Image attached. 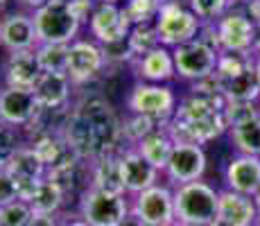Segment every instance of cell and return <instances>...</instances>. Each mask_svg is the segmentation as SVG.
Wrapping results in <instances>:
<instances>
[{"mask_svg":"<svg viewBox=\"0 0 260 226\" xmlns=\"http://www.w3.org/2000/svg\"><path fill=\"white\" fill-rule=\"evenodd\" d=\"M61 134L79 158L100 160L118 154L122 124L111 104L102 98H84L63 120Z\"/></svg>","mask_w":260,"mask_h":226,"instance_id":"obj_1","label":"cell"},{"mask_svg":"<svg viewBox=\"0 0 260 226\" xmlns=\"http://www.w3.org/2000/svg\"><path fill=\"white\" fill-rule=\"evenodd\" d=\"M217 90L229 102H258L260 84L253 57L249 52H219V61L215 68Z\"/></svg>","mask_w":260,"mask_h":226,"instance_id":"obj_2","label":"cell"},{"mask_svg":"<svg viewBox=\"0 0 260 226\" xmlns=\"http://www.w3.org/2000/svg\"><path fill=\"white\" fill-rule=\"evenodd\" d=\"M219 192L206 181H188L174 190L177 219L188 226H211L217 217Z\"/></svg>","mask_w":260,"mask_h":226,"instance_id":"obj_3","label":"cell"},{"mask_svg":"<svg viewBox=\"0 0 260 226\" xmlns=\"http://www.w3.org/2000/svg\"><path fill=\"white\" fill-rule=\"evenodd\" d=\"M39 43H63L71 45L79 29L82 18L77 16L71 0H48L34 12Z\"/></svg>","mask_w":260,"mask_h":226,"instance_id":"obj_4","label":"cell"},{"mask_svg":"<svg viewBox=\"0 0 260 226\" xmlns=\"http://www.w3.org/2000/svg\"><path fill=\"white\" fill-rule=\"evenodd\" d=\"M79 217L91 226H120L129 217V204L124 195L86 188L79 199Z\"/></svg>","mask_w":260,"mask_h":226,"instance_id":"obj_5","label":"cell"},{"mask_svg":"<svg viewBox=\"0 0 260 226\" xmlns=\"http://www.w3.org/2000/svg\"><path fill=\"white\" fill-rule=\"evenodd\" d=\"M199 29H202V18L192 12L186 9L177 3V0H170V3H161L156 16V32H158V41L163 45H177L188 43L192 39H197Z\"/></svg>","mask_w":260,"mask_h":226,"instance_id":"obj_6","label":"cell"},{"mask_svg":"<svg viewBox=\"0 0 260 226\" xmlns=\"http://www.w3.org/2000/svg\"><path fill=\"white\" fill-rule=\"evenodd\" d=\"M174 57V68L181 75L183 79H190V82H199V79L211 77L217 68L219 61V52L208 45L202 39H192L188 43H181L174 48L172 52Z\"/></svg>","mask_w":260,"mask_h":226,"instance_id":"obj_7","label":"cell"},{"mask_svg":"<svg viewBox=\"0 0 260 226\" xmlns=\"http://www.w3.org/2000/svg\"><path fill=\"white\" fill-rule=\"evenodd\" d=\"M132 215H136L145 226H168L177 222L174 190H170V185L156 183L138 192L132 206Z\"/></svg>","mask_w":260,"mask_h":226,"instance_id":"obj_8","label":"cell"},{"mask_svg":"<svg viewBox=\"0 0 260 226\" xmlns=\"http://www.w3.org/2000/svg\"><path fill=\"white\" fill-rule=\"evenodd\" d=\"M217 41L222 52H251L256 23L244 14V9H231L215 21Z\"/></svg>","mask_w":260,"mask_h":226,"instance_id":"obj_9","label":"cell"},{"mask_svg":"<svg viewBox=\"0 0 260 226\" xmlns=\"http://www.w3.org/2000/svg\"><path fill=\"white\" fill-rule=\"evenodd\" d=\"M129 109L134 113L149 115L158 122H168L174 115V93L168 86H154V84H136L127 100Z\"/></svg>","mask_w":260,"mask_h":226,"instance_id":"obj_10","label":"cell"},{"mask_svg":"<svg viewBox=\"0 0 260 226\" xmlns=\"http://www.w3.org/2000/svg\"><path fill=\"white\" fill-rule=\"evenodd\" d=\"M206 172V152L199 143H174L166 174L172 183L181 185L199 181Z\"/></svg>","mask_w":260,"mask_h":226,"instance_id":"obj_11","label":"cell"},{"mask_svg":"<svg viewBox=\"0 0 260 226\" xmlns=\"http://www.w3.org/2000/svg\"><path fill=\"white\" fill-rule=\"evenodd\" d=\"M129 21L127 12L113 3H100L91 14V32L100 43H120L129 37Z\"/></svg>","mask_w":260,"mask_h":226,"instance_id":"obj_12","label":"cell"},{"mask_svg":"<svg viewBox=\"0 0 260 226\" xmlns=\"http://www.w3.org/2000/svg\"><path fill=\"white\" fill-rule=\"evenodd\" d=\"M258 215L256 199L226 188L219 192L217 217L211 226H256Z\"/></svg>","mask_w":260,"mask_h":226,"instance_id":"obj_13","label":"cell"},{"mask_svg":"<svg viewBox=\"0 0 260 226\" xmlns=\"http://www.w3.org/2000/svg\"><path fill=\"white\" fill-rule=\"evenodd\" d=\"M39 111H41V107H39L32 90L14 86L0 90V120L3 122L12 124V127H21V124L32 122Z\"/></svg>","mask_w":260,"mask_h":226,"instance_id":"obj_14","label":"cell"},{"mask_svg":"<svg viewBox=\"0 0 260 226\" xmlns=\"http://www.w3.org/2000/svg\"><path fill=\"white\" fill-rule=\"evenodd\" d=\"M104 66V50L88 41H73L68 45V79L73 84H84L98 77Z\"/></svg>","mask_w":260,"mask_h":226,"instance_id":"obj_15","label":"cell"},{"mask_svg":"<svg viewBox=\"0 0 260 226\" xmlns=\"http://www.w3.org/2000/svg\"><path fill=\"white\" fill-rule=\"evenodd\" d=\"M120 168H122V181H124V190L127 192L138 195L143 190L156 185L158 170L136 147L120 154Z\"/></svg>","mask_w":260,"mask_h":226,"instance_id":"obj_16","label":"cell"},{"mask_svg":"<svg viewBox=\"0 0 260 226\" xmlns=\"http://www.w3.org/2000/svg\"><path fill=\"white\" fill-rule=\"evenodd\" d=\"M224 181H226L229 190L253 197L260 190V156L238 154L236 158L229 160L226 170H224Z\"/></svg>","mask_w":260,"mask_h":226,"instance_id":"obj_17","label":"cell"},{"mask_svg":"<svg viewBox=\"0 0 260 226\" xmlns=\"http://www.w3.org/2000/svg\"><path fill=\"white\" fill-rule=\"evenodd\" d=\"M0 43L9 52H21V50H34L39 45L34 18L27 14H9L0 21Z\"/></svg>","mask_w":260,"mask_h":226,"instance_id":"obj_18","label":"cell"},{"mask_svg":"<svg viewBox=\"0 0 260 226\" xmlns=\"http://www.w3.org/2000/svg\"><path fill=\"white\" fill-rule=\"evenodd\" d=\"M41 66L34 50H21V52H12L5 66V82L7 86L14 88H27L32 90L34 84L41 77Z\"/></svg>","mask_w":260,"mask_h":226,"instance_id":"obj_19","label":"cell"},{"mask_svg":"<svg viewBox=\"0 0 260 226\" xmlns=\"http://www.w3.org/2000/svg\"><path fill=\"white\" fill-rule=\"evenodd\" d=\"M71 84L73 82L68 79L66 73H41L32 93L43 111H57V109L66 107Z\"/></svg>","mask_w":260,"mask_h":226,"instance_id":"obj_20","label":"cell"},{"mask_svg":"<svg viewBox=\"0 0 260 226\" xmlns=\"http://www.w3.org/2000/svg\"><path fill=\"white\" fill-rule=\"evenodd\" d=\"M136 70L143 79H149V82H168V79H172L174 73H177L172 52H168L161 45L149 50L143 57H138Z\"/></svg>","mask_w":260,"mask_h":226,"instance_id":"obj_21","label":"cell"},{"mask_svg":"<svg viewBox=\"0 0 260 226\" xmlns=\"http://www.w3.org/2000/svg\"><path fill=\"white\" fill-rule=\"evenodd\" d=\"M5 170L16 181H39L48 172L46 163H43V158L39 156L34 147H18L12 154V158L7 160Z\"/></svg>","mask_w":260,"mask_h":226,"instance_id":"obj_22","label":"cell"},{"mask_svg":"<svg viewBox=\"0 0 260 226\" xmlns=\"http://www.w3.org/2000/svg\"><path fill=\"white\" fill-rule=\"evenodd\" d=\"M93 188H100L104 192L113 195H124V181H122V168H120V154H111L93 163L91 170Z\"/></svg>","mask_w":260,"mask_h":226,"instance_id":"obj_23","label":"cell"},{"mask_svg":"<svg viewBox=\"0 0 260 226\" xmlns=\"http://www.w3.org/2000/svg\"><path fill=\"white\" fill-rule=\"evenodd\" d=\"M134 147H136L156 170H163V172H166L170 154H172V147H174V140L168 132H158L156 129V132H152L149 136H145L141 143L134 145Z\"/></svg>","mask_w":260,"mask_h":226,"instance_id":"obj_24","label":"cell"},{"mask_svg":"<svg viewBox=\"0 0 260 226\" xmlns=\"http://www.w3.org/2000/svg\"><path fill=\"white\" fill-rule=\"evenodd\" d=\"M29 208L32 213H43V215H57V210L63 204V185L59 181L43 177L39 181L37 190H34L32 199H29Z\"/></svg>","mask_w":260,"mask_h":226,"instance_id":"obj_25","label":"cell"},{"mask_svg":"<svg viewBox=\"0 0 260 226\" xmlns=\"http://www.w3.org/2000/svg\"><path fill=\"white\" fill-rule=\"evenodd\" d=\"M229 136H231V145L240 154L260 156V118H253L249 122L231 127Z\"/></svg>","mask_w":260,"mask_h":226,"instance_id":"obj_26","label":"cell"},{"mask_svg":"<svg viewBox=\"0 0 260 226\" xmlns=\"http://www.w3.org/2000/svg\"><path fill=\"white\" fill-rule=\"evenodd\" d=\"M39 66L43 73H66L68 70V45L63 43H39L34 48Z\"/></svg>","mask_w":260,"mask_h":226,"instance_id":"obj_27","label":"cell"},{"mask_svg":"<svg viewBox=\"0 0 260 226\" xmlns=\"http://www.w3.org/2000/svg\"><path fill=\"white\" fill-rule=\"evenodd\" d=\"M129 48H132L134 57H143L147 54L149 50L158 48L161 41H158V32H156V25H149V23H141V25H134V29L129 32Z\"/></svg>","mask_w":260,"mask_h":226,"instance_id":"obj_28","label":"cell"},{"mask_svg":"<svg viewBox=\"0 0 260 226\" xmlns=\"http://www.w3.org/2000/svg\"><path fill=\"white\" fill-rule=\"evenodd\" d=\"M156 122L158 120L149 118V115H141V113H134L127 122L122 124V136L132 143H141L145 136H149L152 132H156Z\"/></svg>","mask_w":260,"mask_h":226,"instance_id":"obj_29","label":"cell"},{"mask_svg":"<svg viewBox=\"0 0 260 226\" xmlns=\"http://www.w3.org/2000/svg\"><path fill=\"white\" fill-rule=\"evenodd\" d=\"M32 217V208L23 199L0 206V226H25Z\"/></svg>","mask_w":260,"mask_h":226,"instance_id":"obj_30","label":"cell"},{"mask_svg":"<svg viewBox=\"0 0 260 226\" xmlns=\"http://www.w3.org/2000/svg\"><path fill=\"white\" fill-rule=\"evenodd\" d=\"M158 9H161V0H129L124 12L134 25H141L158 16Z\"/></svg>","mask_w":260,"mask_h":226,"instance_id":"obj_31","label":"cell"},{"mask_svg":"<svg viewBox=\"0 0 260 226\" xmlns=\"http://www.w3.org/2000/svg\"><path fill=\"white\" fill-rule=\"evenodd\" d=\"M190 9L204 23H215L229 12V0H188Z\"/></svg>","mask_w":260,"mask_h":226,"instance_id":"obj_32","label":"cell"},{"mask_svg":"<svg viewBox=\"0 0 260 226\" xmlns=\"http://www.w3.org/2000/svg\"><path fill=\"white\" fill-rule=\"evenodd\" d=\"M226 120H229V127H236V124H242V122H249L253 118H260V107L256 102H229L226 100Z\"/></svg>","mask_w":260,"mask_h":226,"instance_id":"obj_33","label":"cell"},{"mask_svg":"<svg viewBox=\"0 0 260 226\" xmlns=\"http://www.w3.org/2000/svg\"><path fill=\"white\" fill-rule=\"evenodd\" d=\"M18 147H21V145H18L16 129L0 120V170L7 165V160L12 158V154L16 152Z\"/></svg>","mask_w":260,"mask_h":226,"instance_id":"obj_34","label":"cell"},{"mask_svg":"<svg viewBox=\"0 0 260 226\" xmlns=\"http://www.w3.org/2000/svg\"><path fill=\"white\" fill-rule=\"evenodd\" d=\"M14 199H21L18 197V183L7 170H0V206L14 202Z\"/></svg>","mask_w":260,"mask_h":226,"instance_id":"obj_35","label":"cell"},{"mask_svg":"<svg viewBox=\"0 0 260 226\" xmlns=\"http://www.w3.org/2000/svg\"><path fill=\"white\" fill-rule=\"evenodd\" d=\"M25 226H61L57 222V215H43V213H32L29 222Z\"/></svg>","mask_w":260,"mask_h":226,"instance_id":"obj_36","label":"cell"},{"mask_svg":"<svg viewBox=\"0 0 260 226\" xmlns=\"http://www.w3.org/2000/svg\"><path fill=\"white\" fill-rule=\"evenodd\" d=\"M244 14L258 25L260 23V0H249V3L244 5Z\"/></svg>","mask_w":260,"mask_h":226,"instance_id":"obj_37","label":"cell"},{"mask_svg":"<svg viewBox=\"0 0 260 226\" xmlns=\"http://www.w3.org/2000/svg\"><path fill=\"white\" fill-rule=\"evenodd\" d=\"M251 50H253L256 54L260 52V23L256 25V32H253V48H251Z\"/></svg>","mask_w":260,"mask_h":226,"instance_id":"obj_38","label":"cell"},{"mask_svg":"<svg viewBox=\"0 0 260 226\" xmlns=\"http://www.w3.org/2000/svg\"><path fill=\"white\" fill-rule=\"evenodd\" d=\"M120 226H145L143 222H141V219H138L136 217V215H129V217L127 219H124V222L122 224H120Z\"/></svg>","mask_w":260,"mask_h":226,"instance_id":"obj_39","label":"cell"},{"mask_svg":"<svg viewBox=\"0 0 260 226\" xmlns=\"http://www.w3.org/2000/svg\"><path fill=\"white\" fill-rule=\"evenodd\" d=\"M61 226H91V224H88V222H84V219L79 217V219H68V222H63Z\"/></svg>","mask_w":260,"mask_h":226,"instance_id":"obj_40","label":"cell"},{"mask_svg":"<svg viewBox=\"0 0 260 226\" xmlns=\"http://www.w3.org/2000/svg\"><path fill=\"white\" fill-rule=\"evenodd\" d=\"M21 3L25 5H29V7H41V5H46L48 0H21Z\"/></svg>","mask_w":260,"mask_h":226,"instance_id":"obj_41","label":"cell"},{"mask_svg":"<svg viewBox=\"0 0 260 226\" xmlns=\"http://www.w3.org/2000/svg\"><path fill=\"white\" fill-rule=\"evenodd\" d=\"M253 66H256V75H258V84H260V52L253 57Z\"/></svg>","mask_w":260,"mask_h":226,"instance_id":"obj_42","label":"cell"},{"mask_svg":"<svg viewBox=\"0 0 260 226\" xmlns=\"http://www.w3.org/2000/svg\"><path fill=\"white\" fill-rule=\"evenodd\" d=\"M249 0H229V7H233V5H247Z\"/></svg>","mask_w":260,"mask_h":226,"instance_id":"obj_43","label":"cell"},{"mask_svg":"<svg viewBox=\"0 0 260 226\" xmlns=\"http://www.w3.org/2000/svg\"><path fill=\"white\" fill-rule=\"evenodd\" d=\"M168 226H188V224H183V222H179V219H177V222H172V224H168Z\"/></svg>","mask_w":260,"mask_h":226,"instance_id":"obj_44","label":"cell"},{"mask_svg":"<svg viewBox=\"0 0 260 226\" xmlns=\"http://www.w3.org/2000/svg\"><path fill=\"white\" fill-rule=\"evenodd\" d=\"M102 3H113V5H116V3H120V0H102Z\"/></svg>","mask_w":260,"mask_h":226,"instance_id":"obj_45","label":"cell"},{"mask_svg":"<svg viewBox=\"0 0 260 226\" xmlns=\"http://www.w3.org/2000/svg\"><path fill=\"white\" fill-rule=\"evenodd\" d=\"M5 3H7V0H0V9H3V7H5Z\"/></svg>","mask_w":260,"mask_h":226,"instance_id":"obj_46","label":"cell"},{"mask_svg":"<svg viewBox=\"0 0 260 226\" xmlns=\"http://www.w3.org/2000/svg\"><path fill=\"white\" fill-rule=\"evenodd\" d=\"M256 226H260V215H258V222H256Z\"/></svg>","mask_w":260,"mask_h":226,"instance_id":"obj_47","label":"cell"}]
</instances>
